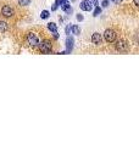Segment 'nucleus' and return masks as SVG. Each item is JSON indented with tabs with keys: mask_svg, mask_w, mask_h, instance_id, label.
I'll use <instances>...</instances> for the list:
<instances>
[{
	"mask_svg": "<svg viewBox=\"0 0 139 146\" xmlns=\"http://www.w3.org/2000/svg\"><path fill=\"white\" fill-rule=\"evenodd\" d=\"M38 48H39V50L41 51L43 54H50L52 51V45H51L50 41H48V40H44V41H41V43L39 41Z\"/></svg>",
	"mask_w": 139,
	"mask_h": 146,
	"instance_id": "nucleus-1",
	"label": "nucleus"
},
{
	"mask_svg": "<svg viewBox=\"0 0 139 146\" xmlns=\"http://www.w3.org/2000/svg\"><path fill=\"white\" fill-rule=\"evenodd\" d=\"M116 32L112 29H106L105 32H104V38L105 40L108 41V43H113V41L116 40Z\"/></svg>",
	"mask_w": 139,
	"mask_h": 146,
	"instance_id": "nucleus-2",
	"label": "nucleus"
},
{
	"mask_svg": "<svg viewBox=\"0 0 139 146\" xmlns=\"http://www.w3.org/2000/svg\"><path fill=\"white\" fill-rule=\"evenodd\" d=\"M27 41H28V44L32 46V48H37L38 44H39V39L38 37L34 34V33H29L27 35Z\"/></svg>",
	"mask_w": 139,
	"mask_h": 146,
	"instance_id": "nucleus-3",
	"label": "nucleus"
},
{
	"mask_svg": "<svg viewBox=\"0 0 139 146\" xmlns=\"http://www.w3.org/2000/svg\"><path fill=\"white\" fill-rule=\"evenodd\" d=\"M128 48H129V45H128L127 41H124V40H122V39H120V40L116 41V49L118 50V51H121V53H124V51H127Z\"/></svg>",
	"mask_w": 139,
	"mask_h": 146,
	"instance_id": "nucleus-4",
	"label": "nucleus"
},
{
	"mask_svg": "<svg viewBox=\"0 0 139 146\" xmlns=\"http://www.w3.org/2000/svg\"><path fill=\"white\" fill-rule=\"evenodd\" d=\"M14 14H15V11L10 5H4L1 7V15L4 17H11V16H14Z\"/></svg>",
	"mask_w": 139,
	"mask_h": 146,
	"instance_id": "nucleus-5",
	"label": "nucleus"
},
{
	"mask_svg": "<svg viewBox=\"0 0 139 146\" xmlns=\"http://www.w3.org/2000/svg\"><path fill=\"white\" fill-rule=\"evenodd\" d=\"M79 6H81V10H83V11H92L93 10V5L89 0H83Z\"/></svg>",
	"mask_w": 139,
	"mask_h": 146,
	"instance_id": "nucleus-6",
	"label": "nucleus"
},
{
	"mask_svg": "<svg viewBox=\"0 0 139 146\" xmlns=\"http://www.w3.org/2000/svg\"><path fill=\"white\" fill-rule=\"evenodd\" d=\"M73 43H74L73 38L67 37V39H66V51H65V54H70L71 51H72V49H73Z\"/></svg>",
	"mask_w": 139,
	"mask_h": 146,
	"instance_id": "nucleus-7",
	"label": "nucleus"
},
{
	"mask_svg": "<svg viewBox=\"0 0 139 146\" xmlns=\"http://www.w3.org/2000/svg\"><path fill=\"white\" fill-rule=\"evenodd\" d=\"M92 43L93 44H95V45H99V44H101V41H103V37H101V34L100 33H94L93 35H92Z\"/></svg>",
	"mask_w": 139,
	"mask_h": 146,
	"instance_id": "nucleus-8",
	"label": "nucleus"
},
{
	"mask_svg": "<svg viewBox=\"0 0 139 146\" xmlns=\"http://www.w3.org/2000/svg\"><path fill=\"white\" fill-rule=\"evenodd\" d=\"M48 29L50 30V32H52V33L57 32V26H56V23H54V22L48 23Z\"/></svg>",
	"mask_w": 139,
	"mask_h": 146,
	"instance_id": "nucleus-9",
	"label": "nucleus"
},
{
	"mask_svg": "<svg viewBox=\"0 0 139 146\" xmlns=\"http://www.w3.org/2000/svg\"><path fill=\"white\" fill-rule=\"evenodd\" d=\"M71 30H72V33H73V34H76V35L81 34V29H79V27H78V26H76V24L71 26Z\"/></svg>",
	"mask_w": 139,
	"mask_h": 146,
	"instance_id": "nucleus-10",
	"label": "nucleus"
},
{
	"mask_svg": "<svg viewBox=\"0 0 139 146\" xmlns=\"http://www.w3.org/2000/svg\"><path fill=\"white\" fill-rule=\"evenodd\" d=\"M7 29V23L4 21H0V32H5Z\"/></svg>",
	"mask_w": 139,
	"mask_h": 146,
	"instance_id": "nucleus-11",
	"label": "nucleus"
},
{
	"mask_svg": "<svg viewBox=\"0 0 139 146\" xmlns=\"http://www.w3.org/2000/svg\"><path fill=\"white\" fill-rule=\"evenodd\" d=\"M31 1H32V0H18V4L21 6H28L31 4Z\"/></svg>",
	"mask_w": 139,
	"mask_h": 146,
	"instance_id": "nucleus-12",
	"label": "nucleus"
},
{
	"mask_svg": "<svg viewBox=\"0 0 139 146\" xmlns=\"http://www.w3.org/2000/svg\"><path fill=\"white\" fill-rule=\"evenodd\" d=\"M49 16H50V12H49V11H46V10H44V11H41V14H40V17H41L43 19H46Z\"/></svg>",
	"mask_w": 139,
	"mask_h": 146,
	"instance_id": "nucleus-13",
	"label": "nucleus"
},
{
	"mask_svg": "<svg viewBox=\"0 0 139 146\" xmlns=\"http://www.w3.org/2000/svg\"><path fill=\"white\" fill-rule=\"evenodd\" d=\"M100 14H101V9H100L99 6H95V10H94V12H93V16L97 17V16H99Z\"/></svg>",
	"mask_w": 139,
	"mask_h": 146,
	"instance_id": "nucleus-14",
	"label": "nucleus"
},
{
	"mask_svg": "<svg viewBox=\"0 0 139 146\" xmlns=\"http://www.w3.org/2000/svg\"><path fill=\"white\" fill-rule=\"evenodd\" d=\"M63 11H65L67 15H71V14L73 12V9L71 7V5H68L67 7H65V9H63Z\"/></svg>",
	"mask_w": 139,
	"mask_h": 146,
	"instance_id": "nucleus-15",
	"label": "nucleus"
},
{
	"mask_svg": "<svg viewBox=\"0 0 139 146\" xmlns=\"http://www.w3.org/2000/svg\"><path fill=\"white\" fill-rule=\"evenodd\" d=\"M55 4H56L57 6H62V5L67 4V0H56V1H55Z\"/></svg>",
	"mask_w": 139,
	"mask_h": 146,
	"instance_id": "nucleus-16",
	"label": "nucleus"
},
{
	"mask_svg": "<svg viewBox=\"0 0 139 146\" xmlns=\"http://www.w3.org/2000/svg\"><path fill=\"white\" fill-rule=\"evenodd\" d=\"M89 1H90V3H92V5H94V6H98V5H99L98 0H89Z\"/></svg>",
	"mask_w": 139,
	"mask_h": 146,
	"instance_id": "nucleus-17",
	"label": "nucleus"
},
{
	"mask_svg": "<svg viewBox=\"0 0 139 146\" xmlns=\"http://www.w3.org/2000/svg\"><path fill=\"white\" fill-rule=\"evenodd\" d=\"M103 6L104 7H108L109 6V1H108V0H104V1H103Z\"/></svg>",
	"mask_w": 139,
	"mask_h": 146,
	"instance_id": "nucleus-18",
	"label": "nucleus"
},
{
	"mask_svg": "<svg viewBox=\"0 0 139 146\" xmlns=\"http://www.w3.org/2000/svg\"><path fill=\"white\" fill-rule=\"evenodd\" d=\"M70 32H71V26H67V27H66V34L68 35Z\"/></svg>",
	"mask_w": 139,
	"mask_h": 146,
	"instance_id": "nucleus-19",
	"label": "nucleus"
},
{
	"mask_svg": "<svg viewBox=\"0 0 139 146\" xmlns=\"http://www.w3.org/2000/svg\"><path fill=\"white\" fill-rule=\"evenodd\" d=\"M83 18H84V17H83V15H81V14H79V15H77V19H78V21H83Z\"/></svg>",
	"mask_w": 139,
	"mask_h": 146,
	"instance_id": "nucleus-20",
	"label": "nucleus"
},
{
	"mask_svg": "<svg viewBox=\"0 0 139 146\" xmlns=\"http://www.w3.org/2000/svg\"><path fill=\"white\" fill-rule=\"evenodd\" d=\"M57 7H59V6H57L56 4H54V5H52V7H51V10H52V11H56Z\"/></svg>",
	"mask_w": 139,
	"mask_h": 146,
	"instance_id": "nucleus-21",
	"label": "nucleus"
},
{
	"mask_svg": "<svg viewBox=\"0 0 139 146\" xmlns=\"http://www.w3.org/2000/svg\"><path fill=\"white\" fill-rule=\"evenodd\" d=\"M111 1H113V3H116V4H118V3L122 1V0H111Z\"/></svg>",
	"mask_w": 139,
	"mask_h": 146,
	"instance_id": "nucleus-22",
	"label": "nucleus"
},
{
	"mask_svg": "<svg viewBox=\"0 0 139 146\" xmlns=\"http://www.w3.org/2000/svg\"><path fill=\"white\" fill-rule=\"evenodd\" d=\"M54 38H55V39H57V38H59V34H57V32H55V33H54Z\"/></svg>",
	"mask_w": 139,
	"mask_h": 146,
	"instance_id": "nucleus-23",
	"label": "nucleus"
},
{
	"mask_svg": "<svg viewBox=\"0 0 139 146\" xmlns=\"http://www.w3.org/2000/svg\"><path fill=\"white\" fill-rule=\"evenodd\" d=\"M134 5H135V6L139 5V0H134Z\"/></svg>",
	"mask_w": 139,
	"mask_h": 146,
	"instance_id": "nucleus-24",
	"label": "nucleus"
}]
</instances>
